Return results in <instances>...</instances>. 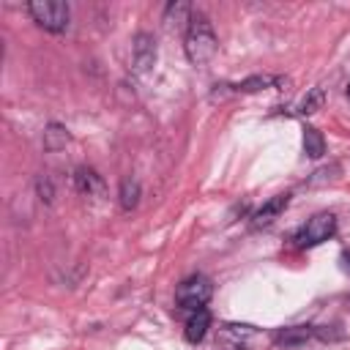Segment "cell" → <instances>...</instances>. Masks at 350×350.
<instances>
[{
    "label": "cell",
    "mask_w": 350,
    "mask_h": 350,
    "mask_svg": "<svg viewBox=\"0 0 350 350\" xmlns=\"http://www.w3.org/2000/svg\"><path fill=\"white\" fill-rule=\"evenodd\" d=\"M347 96H350V85H347Z\"/></svg>",
    "instance_id": "19"
},
{
    "label": "cell",
    "mask_w": 350,
    "mask_h": 350,
    "mask_svg": "<svg viewBox=\"0 0 350 350\" xmlns=\"http://www.w3.org/2000/svg\"><path fill=\"white\" fill-rule=\"evenodd\" d=\"M276 85H284V77H271V74H254L243 82L235 85V90L241 93H254V90H265V88H276Z\"/></svg>",
    "instance_id": "11"
},
{
    "label": "cell",
    "mask_w": 350,
    "mask_h": 350,
    "mask_svg": "<svg viewBox=\"0 0 350 350\" xmlns=\"http://www.w3.org/2000/svg\"><path fill=\"white\" fill-rule=\"evenodd\" d=\"M27 14L33 16V22L38 27H44L49 33H63L71 19L68 3H63V0H33V3H27Z\"/></svg>",
    "instance_id": "2"
},
{
    "label": "cell",
    "mask_w": 350,
    "mask_h": 350,
    "mask_svg": "<svg viewBox=\"0 0 350 350\" xmlns=\"http://www.w3.org/2000/svg\"><path fill=\"white\" fill-rule=\"evenodd\" d=\"M290 205V194H276L271 197L268 202H262L254 213V227H262V224H271L273 219H279V213Z\"/></svg>",
    "instance_id": "10"
},
{
    "label": "cell",
    "mask_w": 350,
    "mask_h": 350,
    "mask_svg": "<svg viewBox=\"0 0 350 350\" xmlns=\"http://www.w3.org/2000/svg\"><path fill=\"white\" fill-rule=\"evenodd\" d=\"M323 104H325V90H323V88H312V90L301 98L298 112H301V115H314L317 109H323Z\"/></svg>",
    "instance_id": "15"
},
{
    "label": "cell",
    "mask_w": 350,
    "mask_h": 350,
    "mask_svg": "<svg viewBox=\"0 0 350 350\" xmlns=\"http://www.w3.org/2000/svg\"><path fill=\"white\" fill-rule=\"evenodd\" d=\"M314 336H317L314 325H290V328H282L276 334V345L279 347H301V345L312 342Z\"/></svg>",
    "instance_id": "8"
},
{
    "label": "cell",
    "mask_w": 350,
    "mask_h": 350,
    "mask_svg": "<svg viewBox=\"0 0 350 350\" xmlns=\"http://www.w3.org/2000/svg\"><path fill=\"white\" fill-rule=\"evenodd\" d=\"M164 22L167 25H183V22H191V8L186 3H170L167 11H164Z\"/></svg>",
    "instance_id": "16"
},
{
    "label": "cell",
    "mask_w": 350,
    "mask_h": 350,
    "mask_svg": "<svg viewBox=\"0 0 350 350\" xmlns=\"http://www.w3.org/2000/svg\"><path fill=\"white\" fill-rule=\"evenodd\" d=\"M139 194H142V189H139V180L137 178H123L120 180L118 197H120V208L123 211H134L139 205Z\"/></svg>",
    "instance_id": "12"
},
{
    "label": "cell",
    "mask_w": 350,
    "mask_h": 350,
    "mask_svg": "<svg viewBox=\"0 0 350 350\" xmlns=\"http://www.w3.org/2000/svg\"><path fill=\"white\" fill-rule=\"evenodd\" d=\"M131 63L137 74H148L156 63V38L150 33H137L134 36V46H131Z\"/></svg>",
    "instance_id": "6"
},
{
    "label": "cell",
    "mask_w": 350,
    "mask_h": 350,
    "mask_svg": "<svg viewBox=\"0 0 350 350\" xmlns=\"http://www.w3.org/2000/svg\"><path fill=\"white\" fill-rule=\"evenodd\" d=\"M211 293H213L211 279L202 276V273H194V276H189V279H183L178 284V290H175V306H178V312H197V309H202L208 304Z\"/></svg>",
    "instance_id": "3"
},
{
    "label": "cell",
    "mask_w": 350,
    "mask_h": 350,
    "mask_svg": "<svg viewBox=\"0 0 350 350\" xmlns=\"http://www.w3.org/2000/svg\"><path fill=\"white\" fill-rule=\"evenodd\" d=\"M38 194H41V200L52 202V194H55V189H52L49 178H38Z\"/></svg>",
    "instance_id": "17"
},
{
    "label": "cell",
    "mask_w": 350,
    "mask_h": 350,
    "mask_svg": "<svg viewBox=\"0 0 350 350\" xmlns=\"http://www.w3.org/2000/svg\"><path fill=\"white\" fill-rule=\"evenodd\" d=\"M183 49H186L189 63H194V66H205L208 60H213V55L219 49V38H216V30L208 16H202V14L191 16V22L186 25Z\"/></svg>",
    "instance_id": "1"
},
{
    "label": "cell",
    "mask_w": 350,
    "mask_h": 350,
    "mask_svg": "<svg viewBox=\"0 0 350 350\" xmlns=\"http://www.w3.org/2000/svg\"><path fill=\"white\" fill-rule=\"evenodd\" d=\"M208 328H211V312L202 306V309H197V312H189L186 325H183V336H186L191 345H197V342L205 339Z\"/></svg>",
    "instance_id": "7"
},
{
    "label": "cell",
    "mask_w": 350,
    "mask_h": 350,
    "mask_svg": "<svg viewBox=\"0 0 350 350\" xmlns=\"http://www.w3.org/2000/svg\"><path fill=\"white\" fill-rule=\"evenodd\" d=\"M68 131L60 126V123H49L46 126V131H44V148L46 150H60V148H66L68 145Z\"/></svg>",
    "instance_id": "14"
},
{
    "label": "cell",
    "mask_w": 350,
    "mask_h": 350,
    "mask_svg": "<svg viewBox=\"0 0 350 350\" xmlns=\"http://www.w3.org/2000/svg\"><path fill=\"white\" fill-rule=\"evenodd\" d=\"M304 153H306L309 159H320V156L325 153V139H323V134H320L317 129H312V126L304 129Z\"/></svg>",
    "instance_id": "13"
},
{
    "label": "cell",
    "mask_w": 350,
    "mask_h": 350,
    "mask_svg": "<svg viewBox=\"0 0 350 350\" xmlns=\"http://www.w3.org/2000/svg\"><path fill=\"white\" fill-rule=\"evenodd\" d=\"M74 186L85 197H93V194L104 191V183H101V178H98V172L93 167H77L74 170Z\"/></svg>",
    "instance_id": "9"
},
{
    "label": "cell",
    "mask_w": 350,
    "mask_h": 350,
    "mask_svg": "<svg viewBox=\"0 0 350 350\" xmlns=\"http://www.w3.org/2000/svg\"><path fill=\"white\" fill-rule=\"evenodd\" d=\"M334 230H336V216L334 213H328V211H323V213H314L301 230H298V235H295V241H298V246H317V243H323V241H328L331 235H334Z\"/></svg>",
    "instance_id": "4"
},
{
    "label": "cell",
    "mask_w": 350,
    "mask_h": 350,
    "mask_svg": "<svg viewBox=\"0 0 350 350\" xmlns=\"http://www.w3.org/2000/svg\"><path fill=\"white\" fill-rule=\"evenodd\" d=\"M339 260H342V268H345V271H350V249H347V252H342V257H339Z\"/></svg>",
    "instance_id": "18"
},
{
    "label": "cell",
    "mask_w": 350,
    "mask_h": 350,
    "mask_svg": "<svg viewBox=\"0 0 350 350\" xmlns=\"http://www.w3.org/2000/svg\"><path fill=\"white\" fill-rule=\"evenodd\" d=\"M252 339H254V325L224 323L213 336V350H249Z\"/></svg>",
    "instance_id": "5"
}]
</instances>
